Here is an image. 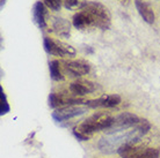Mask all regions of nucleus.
I'll return each mask as SVG.
<instances>
[{"instance_id": "11", "label": "nucleus", "mask_w": 160, "mask_h": 158, "mask_svg": "<svg viewBox=\"0 0 160 158\" xmlns=\"http://www.w3.org/2000/svg\"><path fill=\"white\" fill-rule=\"evenodd\" d=\"M135 5H136V8L139 13V15L143 17V20L146 23H154L156 15H154V12H153V8L151 7V5L143 1V0H135Z\"/></svg>"}, {"instance_id": "20", "label": "nucleus", "mask_w": 160, "mask_h": 158, "mask_svg": "<svg viewBox=\"0 0 160 158\" xmlns=\"http://www.w3.org/2000/svg\"><path fill=\"white\" fill-rule=\"evenodd\" d=\"M73 135H74L78 140H80V141H88V140H89V136H88V135H85V134H82V133H80L79 131H77L76 128L73 129Z\"/></svg>"}, {"instance_id": "14", "label": "nucleus", "mask_w": 160, "mask_h": 158, "mask_svg": "<svg viewBox=\"0 0 160 158\" xmlns=\"http://www.w3.org/2000/svg\"><path fill=\"white\" fill-rule=\"evenodd\" d=\"M49 71H50V76L53 81H64V71H63V66L59 60H51L49 63Z\"/></svg>"}, {"instance_id": "17", "label": "nucleus", "mask_w": 160, "mask_h": 158, "mask_svg": "<svg viewBox=\"0 0 160 158\" xmlns=\"http://www.w3.org/2000/svg\"><path fill=\"white\" fill-rule=\"evenodd\" d=\"M160 152L154 148H145L137 157L135 158H159Z\"/></svg>"}, {"instance_id": "12", "label": "nucleus", "mask_w": 160, "mask_h": 158, "mask_svg": "<svg viewBox=\"0 0 160 158\" xmlns=\"http://www.w3.org/2000/svg\"><path fill=\"white\" fill-rule=\"evenodd\" d=\"M51 19L53 31L56 32L57 35H59L60 37H70L71 23L66 19H62V17H52L51 16Z\"/></svg>"}, {"instance_id": "22", "label": "nucleus", "mask_w": 160, "mask_h": 158, "mask_svg": "<svg viewBox=\"0 0 160 158\" xmlns=\"http://www.w3.org/2000/svg\"><path fill=\"white\" fill-rule=\"evenodd\" d=\"M4 5H5V0H1V8L4 7Z\"/></svg>"}, {"instance_id": "5", "label": "nucleus", "mask_w": 160, "mask_h": 158, "mask_svg": "<svg viewBox=\"0 0 160 158\" xmlns=\"http://www.w3.org/2000/svg\"><path fill=\"white\" fill-rule=\"evenodd\" d=\"M86 103V100L81 97H77L74 95H68L65 92H51L49 95V106L56 110L64 106H74V105H82Z\"/></svg>"}, {"instance_id": "13", "label": "nucleus", "mask_w": 160, "mask_h": 158, "mask_svg": "<svg viewBox=\"0 0 160 158\" xmlns=\"http://www.w3.org/2000/svg\"><path fill=\"white\" fill-rule=\"evenodd\" d=\"M145 149V146H139V143H125L121 146L117 154L121 158H135Z\"/></svg>"}, {"instance_id": "4", "label": "nucleus", "mask_w": 160, "mask_h": 158, "mask_svg": "<svg viewBox=\"0 0 160 158\" xmlns=\"http://www.w3.org/2000/svg\"><path fill=\"white\" fill-rule=\"evenodd\" d=\"M139 121L140 118L137 114L131 113V112H123L117 117H114L112 125L104 133L106 134H114V133L128 131V129L136 126Z\"/></svg>"}, {"instance_id": "16", "label": "nucleus", "mask_w": 160, "mask_h": 158, "mask_svg": "<svg viewBox=\"0 0 160 158\" xmlns=\"http://www.w3.org/2000/svg\"><path fill=\"white\" fill-rule=\"evenodd\" d=\"M87 4V0H63L64 7L68 11H81Z\"/></svg>"}, {"instance_id": "18", "label": "nucleus", "mask_w": 160, "mask_h": 158, "mask_svg": "<svg viewBox=\"0 0 160 158\" xmlns=\"http://www.w3.org/2000/svg\"><path fill=\"white\" fill-rule=\"evenodd\" d=\"M0 91H1V94H0V97H1V104H0V114L4 115V114H7L9 110H11V107L8 105L7 103V96L5 94L4 89L2 87H0Z\"/></svg>"}, {"instance_id": "21", "label": "nucleus", "mask_w": 160, "mask_h": 158, "mask_svg": "<svg viewBox=\"0 0 160 158\" xmlns=\"http://www.w3.org/2000/svg\"><path fill=\"white\" fill-rule=\"evenodd\" d=\"M121 4H128V1L129 0H118Z\"/></svg>"}, {"instance_id": "9", "label": "nucleus", "mask_w": 160, "mask_h": 158, "mask_svg": "<svg viewBox=\"0 0 160 158\" xmlns=\"http://www.w3.org/2000/svg\"><path fill=\"white\" fill-rule=\"evenodd\" d=\"M96 88H98L96 83L92 82V81L78 79L70 83L68 90L72 95L77 96V97H84L86 95L93 94L96 90Z\"/></svg>"}, {"instance_id": "19", "label": "nucleus", "mask_w": 160, "mask_h": 158, "mask_svg": "<svg viewBox=\"0 0 160 158\" xmlns=\"http://www.w3.org/2000/svg\"><path fill=\"white\" fill-rule=\"evenodd\" d=\"M44 5L53 12H59L63 6V0H43Z\"/></svg>"}, {"instance_id": "1", "label": "nucleus", "mask_w": 160, "mask_h": 158, "mask_svg": "<svg viewBox=\"0 0 160 158\" xmlns=\"http://www.w3.org/2000/svg\"><path fill=\"white\" fill-rule=\"evenodd\" d=\"M151 129V123L146 119H140V121L135 127L128 131L106 134V136L101 137L98 142V149L104 155H112L117 152L121 146L125 143H138L142 138L148 134Z\"/></svg>"}, {"instance_id": "2", "label": "nucleus", "mask_w": 160, "mask_h": 158, "mask_svg": "<svg viewBox=\"0 0 160 158\" xmlns=\"http://www.w3.org/2000/svg\"><path fill=\"white\" fill-rule=\"evenodd\" d=\"M110 12L108 7L99 1H88L84 9L73 15L72 24L78 30H88L92 28H99L107 30L110 27Z\"/></svg>"}, {"instance_id": "10", "label": "nucleus", "mask_w": 160, "mask_h": 158, "mask_svg": "<svg viewBox=\"0 0 160 158\" xmlns=\"http://www.w3.org/2000/svg\"><path fill=\"white\" fill-rule=\"evenodd\" d=\"M32 21L34 23L36 24L37 27L44 30L48 28V7L44 5V2L42 1H36L32 9Z\"/></svg>"}, {"instance_id": "15", "label": "nucleus", "mask_w": 160, "mask_h": 158, "mask_svg": "<svg viewBox=\"0 0 160 158\" xmlns=\"http://www.w3.org/2000/svg\"><path fill=\"white\" fill-rule=\"evenodd\" d=\"M43 46H44V50L48 52L49 54L64 58V57H63V53L60 51V48H59V45H58L57 40H53V38H50V37H44Z\"/></svg>"}, {"instance_id": "3", "label": "nucleus", "mask_w": 160, "mask_h": 158, "mask_svg": "<svg viewBox=\"0 0 160 158\" xmlns=\"http://www.w3.org/2000/svg\"><path fill=\"white\" fill-rule=\"evenodd\" d=\"M112 121L114 117L109 112H96L84 120L76 129L82 134L91 136L98 132H106L112 125Z\"/></svg>"}, {"instance_id": "6", "label": "nucleus", "mask_w": 160, "mask_h": 158, "mask_svg": "<svg viewBox=\"0 0 160 158\" xmlns=\"http://www.w3.org/2000/svg\"><path fill=\"white\" fill-rule=\"evenodd\" d=\"M88 107L86 105H74V106H64L56 109L51 113V117L53 120L58 123H63L66 120H70L72 118L82 115L87 112Z\"/></svg>"}, {"instance_id": "7", "label": "nucleus", "mask_w": 160, "mask_h": 158, "mask_svg": "<svg viewBox=\"0 0 160 158\" xmlns=\"http://www.w3.org/2000/svg\"><path fill=\"white\" fill-rule=\"evenodd\" d=\"M62 65H63V71L65 74H68L72 77H81L84 75H87L91 72V65L84 59L68 60V61H64Z\"/></svg>"}, {"instance_id": "8", "label": "nucleus", "mask_w": 160, "mask_h": 158, "mask_svg": "<svg viewBox=\"0 0 160 158\" xmlns=\"http://www.w3.org/2000/svg\"><path fill=\"white\" fill-rule=\"evenodd\" d=\"M122 103V98L117 94H106L99 98L88 99L85 105L89 109H112Z\"/></svg>"}]
</instances>
